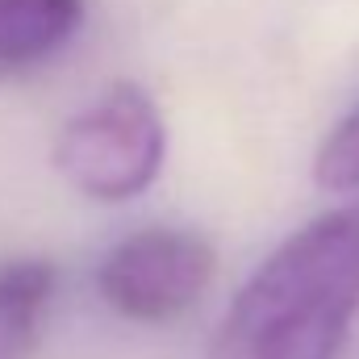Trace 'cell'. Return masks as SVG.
Segmentation results:
<instances>
[{"label":"cell","instance_id":"obj_1","mask_svg":"<svg viewBox=\"0 0 359 359\" xmlns=\"http://www.w3.org/2000/svg\"><path fill=\"white\" fill-rule=\"evenodd\" d=\"M359 313V201L292 230L217 322L209 359H339Z\"/></svg>","mask_w":359,"mask_h":359},{"label":"cell","instance_id":"obj_2","mask_svg":"<svg viewBox=\"0 0 359 359\" xmlns=\"http://www.w3.org/2000/svg\"><path fill=\"white\" fill-rule=\"evenodd\" d=\"M168 159V126L155 96L117 80L55 138V172L80 196L121 205L147 192Z\"/></svg>","mask_w":359,"mask_h":359},{"label":"cell","instance_id":"obj_3","mask_svg":"<svg viewBox=\"0 0 359 359\" xmlns=\"http://www.w3.org/2000/svg\"><path fill=\"white\" fill-rule=\"evenodd\" d=\"M217 255L205 234L176 226H147L113 243L96 268L104 305L130 322H172L188 313L213 284Z\"/></svg>","mask_w":359,"mask_h":359},{"label":"cell","instance_id":"obj_4","mask_svg":"<svg viewBox=\"0 0 359 359\" xmlns=\"http://www.w3.org/2000/svg\"><path fill=\"white\" fill-rule=\"evenodd\" d=\"M88 0H0V80L29 76L84 29Z\"/></svg>","mask_w":359,"mask_h":359},{"label":"cell","instance_id":"obj_5","mask_svg":"<svg viewBox=\"0 0 359 359\" xmlns=\"http://www.w3.org/2000/svg\"><path fill=\"white\" fill-rule=\"evenodd\" d=\"M55 284L59 271L42 255H17L0 264V359H34Z\"/></svg>","mask_w":359,"mask_h":359},{"label":"cell","instance_id":"obj_6","mask_svg":"<svg viewBox=\"0 0 359 359\" xmlns=\"http://www.w3.org/2000/svg\"><path fill=\"white\" fill-rule=\"evenodd\" d=\"M313 180L322 192H334V196L359 192V104L322 138L313 155Z\"/></svg>","mask_w":359,"mask_h":359}]
</instances>
